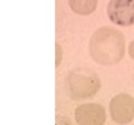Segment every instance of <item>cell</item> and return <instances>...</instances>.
I'll return each mask as SVG.
<instances>
[{"label": "cell", "instance_id": "3", "mask_svg": "<svg viewBox=\"0 0 134 125\" xmlns=\"http://www.w3.org/2000/svg\"><path fill=\"white\" fill-rule=\"evenodd\" d=\"M110 117L117 125H128L134 120V97L128 93H118L110 101Z\"/></svg>", "mask_w": 134, "mask_h": 125}, {"label": "cell", "instance_id": "8", "mask_svg": "<svg viewBox=\"0 0 134 125\" xmlns=\"http://www.w3.org/2000/svg\"><path fill=\"white\" fill-rule=\"evenodd\" d=\"M128 54H129V57L132 58L134 60V39L129 43V46H128Z\"/></svg>", "mask_w": 134, "mask_h": 125}, {"label": "cell", "instance_id": "6", "mask_svg": "<svg viewBox=\"0 0 134 125\" xmlns=\"http://www.w3.org/2000/svg\"><path fill=\"white\" fill-rule=\"evenodd\" d=\"M71 10L82 16L93 14L96 10L98 0H68Z\"/></svg>", "mask_w": 134, "mask_h": 125}, {"label": "cell", "instance_id": "5", "mask_svg": "<svg viewBox=\"0 0 134 125\" xmlns=\"http://www.w3.org/2000/svg\"><path fill=\"white\" fill-rule=\"evenodd\" d=\"M74 119L78 125H105L106 111L101 104L84 103L76 108Z\"/></svg>", "mask_w": 134, "mask_h": 125}, {"label": "cell", "instance_id": "4", "mask_svg": "<svg viewBox=\"0 0 134 125\" xmlns=\"http://www.w3.org/2000/svg\"><path fill=\"white\" fill-rule=\"evenodd\" d=\"M106 11L115 25L123 27L134 25V0H110Z\"/></svg>", "mask_w": 134, "mask_h": 125}, {"label": "cell", "instance_id": "2", "mask_svg": "<svg viewBox=\"0 0 134 125\" xmlns=\"http://www.w3.org/2000/svg\"><path fill=\"white\" fill-rule=\"evenodd\" d=\"M66 89L73 101L92 98L100 91L101 82L99 75L90 69L74 68L66 76Z\"/></svg>", "mask_w": 134, "mask_h": 125}, {"label": "cell", "instance_id": "1", "mask_svg": "<svg viewBox=\"0 0 134 125\" xmlns=\"http://www.w3.org/2000/svg\"><path fill=\"white\" fill-rule=\"evenodd\" d=\"M89 54L95 63L104 66L118 64L126 54V39L111 26L100 27L89 39Z\"/></svg>", "mask_w": 134, "mask_h": 125}, {"label": "cell", "instance_id": "7", "mask_svg": "<svg viewBox=\"0 0 134 125\" xmlns=\"http://www.w3.org/2000/svg\"><path fill=\"white\" fill-rule=\"evenodd\" d=\"M61 47L59 44H56V66H59V64L61 63Z\"/></svg>", "mask_w": 134, "mask_h": 125}]
</instances>
